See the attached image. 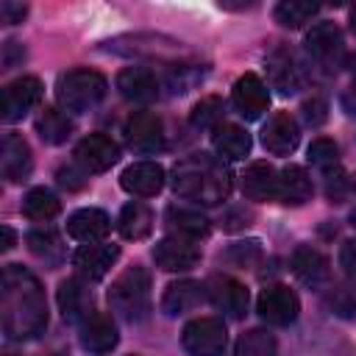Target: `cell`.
Masks as SVG:
<instances>
[{"mask_svg": "<svg viewBox=\"0 0 356 356\" xmlns=\"http://www.w3.org/2000/svg\"><path fill=\"white\" fill-rule=\"evenodd\" d=\"M170 184L178 197H186L200 206H217L228 200L234 175L222 159L211 153H189L181 161H175Z\"/></svg>", "mask_w": 356, "mask_h": 356, "instance_id": "cell-2", "label": "cell"}, {"mask_svg": "<svg viewBox=\"0 0 356 356\" xmlns=\"http://www.w3.org/2000/svg\"><path fill=\"white\" fill-rule=\"evenodd\" d=\"M339 267L348 278H356V239H348L339 248Z\"/></svg>", "mask_w": 356, "mask_h": 356, "instance_id": "cell-45", "label": "cell"}, {"mask_svg": "<svg viewBox=\"0 0 356 356\" xmlns=\"http://www.w3.org/2000/svg\"><path fill=\"white\" fill-rule=\"evenodd\" d=\"M56 303H58L64 323H83L89 314H95L92 312V292L81 278L61 281L58 292H56Z\"/></svg>", "mask_w": 356, "mask_h": 356, "instance_id": "cell-22", "label": "cell"}, {"mask_svg": "<svg viewBox=\"0 0 356 356\" xmlns=\"http://www.w3.org/2000/svg\"><path fill=\"white\" fill-rule=\"evenodd\" d=\"M264 64H267V81H270V86H273L278 95L289 97V95H298V92L303 89L306 72H303L300 58H298L289 47H284V44L273 47V50L267 53V61H264Z\"/></svg>", "mask_w": 356, "mask_h": 356, "instance_id": "cell-6", "label": "cell"}, {"mask_svg": "<svg viewBox=\"0 0 356 356\" xmlns=\"http://www.w3.org/2000/svg\"><path fill=\"white\" fill-rule=\"evenodd\" d=\"M256 312L270 325H292L300 314V300L286 284H270L256 300Z\"/></svg>", "mask_w": 356, "mask_h": 356, "instance_id": "cell-9", "label": "cell"}, {"mask_svg": "<svg viewBox=\"0 0 356 356\" xmlns=\"http://www.w3.org/2000/svg\"><path fill=\"white\" fill-rule=\"evenodd\" d=\"M3 334L14 342L36 339L47 328V300L39 278L22 264H6L0 275Z\"/></svg>", "mask_w": 356, "mask_h": 356, "instance_id": "cell-1", "label": "cell"}, {"mask_svg": "<svg viewBox=\"0 0 356 356\" xmlns=\"http://www.w3.org/2000/svg\"><path fill=\"white\" fill-rule=\"evenodd\" d=\"M111 312L125 323H142L150 314V273L139 264L120 273L108 289Z\"/></svg>", "mask_w": 356, "mask_h": 356, "instance_id": "cell-3", "label": "cell"}, {"mask_svg": "<svg viewBox=\"0 0 356 356\" xmlns=\"http://www.w3.org/2000/svg\"><path fill=\"white\" fill-rule=\"evenodd\" d=\"M78 339H81V348L89 353H111L120 342V331L108 314L95 312L81 323Z\"/></svg>", "mask_w": 356, "mask_h": 356, "instance_id": "cell-21", "label": "cell"}, {"mask_svg": "<svg viewBox=\"0 0 356 356\" xmlns=\"http://www.w3.org/2000/svg\"><path fill=\"white\" fill-rule=\"evenodd\" d=\"M231 103L242 120H259L270 108V92L267 83L256 72H245L236 78L231 89Z\"/></svg>", "mask_w": 356, "mask_h": 356, "instance_id": "cell-11", "label": "cell"}, {"mask_svg": "<svg viewBox=\"0 0 356 356\" xmlns=\"http://www.w3.org/2000/svg\"><path fill=\"white\" fill-rule=\"evenodd\" d=\"M231 356H278V342L270 331L250 328L236 339Z\"/></svg>", "mask_w": 356, "mask_h": 356, "instance_id": "cell-33", "label": "cell"}, {"mask_svg": "<svg viewBox=\"0 0 356 356\" xmlns=\"http://www.w3.org/2000/svg\"><path fill=\"white\" fill-rule=\"evenodd\" d=\"M200 78H203V70H200V67H195V64H172V67L167 70L164 83H167V89H170L172 95H184V92H189Z\"/></svg>", "mask_w": 356, "mask_h": 356, "instance_id": "cell-36", "label": "cell"}, {"mask_svg": "<svg viewBox=\"0 0 356 356\" xmlns=\"http://www.w3.org/2000/svg\"><path fill=\"white\" fill-rule=\"evenodd\" d=\"M306 53L325 72H334L337 67H342V61H345V42H342L339 28L334 22H317L306 33Z\"/></svg>", "mask_w": 356, "mask_h": 356, "instance_id": "cell-7", "label": "cell"}, {"mask_svg": "<svg viewBox=\"0 0 356 356\" xmlns=\"http://www.w3.org/2000/svg\"><path fill=\"white\" fill-rule=\"evenodd\" d=\"M111 231V220L103 209H78L67 217V234L75 239V242H83V245H92V242H100L106 239V234Z\"/></svg>", "mask_w": 356, "mask_h": 356, "instance_id": "cell-23", "label": "cell"}, {"mask_svg": "<svg viewBox=\"0 0 356 356\" xmlns=\"http://www.w3.org/2000/svg\"><path fill=\"white\" fill-rule=\"evenodd\" d=\"M120 259V248L117 245H106V242H92V245H81L72 256V264L75 270L89 278V281H100L111 267L114 261Z\"/></svg>", "mask_w": 356, "mask_h": 356, "instance_id": "cell-20", "label": "cell"}, {"mask_svg": "<svg viewBox=\"0 0 356 356\" xmlns=\"http://www.w3.org/2000/svg\"><path fill=\"white\" fill-rule=\"evenodd\" d=\"M200 300H203V284L200 281H192V278H184V281H175V284H170L164 289V295H161V312L167 317H178V314L192 312Z\"/></svg>", "mask_w": 356, "mask_h": 356, "instance_id": "cell-25", "label": "cell"}, {"mask_svg": "<svg viewBox=\"0 0 356 356\" xmlns=\"http://www.w3.org/2000/svg\"><path fill=\"white\" fill-rule=\"evenodd\" d=\"M261 256V245L256 239H248V242H236L231 250H228V259L236 261L239 267H250L256 259Z\"/></svg>", "mask_w": 356, "mask_h": 356, "instance_id": "cell-40", "label": "cell"}, {"mask_svg": "<svg viewBox=\"0 0 356 356\" xmlns=\"http://www.w3.org/2000/svg\"><path fill=\"white\" fill-rule=\"evenodd\" d=\"M25 14H28V6H25V3H14V0H3V3H0V17H3L6 25L22 22Z\"/></svg>", "mask_w": 356, "mask_h": 356, "instance_id": "cell-43", "label": "cell"}, {"mask_svg": "<svg viewBox=\"0 0 356 356\" xmlns=\"http://www.w3.org/2000/svg\"><path fill=\"white\" fill-rule=\"evenodd\" d=\"M120 161V145L106 134H89L75 145V164L86 172H106Z\"/></svg>", "mask_w": 356, "mask_h": 356, "instance_id": "cell-12", "label": "cell"}, {"mask_svg": "<svg viewBox=\"0 0 356 356\" xmlns=\"http://www.w3.org/2000/svg\"><path fill=\"white\" fill-rule=\"evenodd\" d=\"M314 195V184L309 178V172L298 164H289L278 172V200L286 206H303L306 200H312Z\"/></svg>", "mask_w": 356, "mask_h": 356, "instance_id": "cell-26", "label": "cell"}, {"mask_svg": "<svg viewBox=\"0 0 356 356\" xmlns=\"http://www.w3.org/2000/svg\"><path fill=\"white\" fill-rule=\"evenodd\" d=\"M211 145L220 153V159L228 161H239L250 153V134L234 122H222L211 131Z\"/></svg>", "mask_w": 356, "mask_h": 356, "instance_id": "cell-28", "label": "cell"}, {"mask_svg": "<svg viewBox=\"0 0 356 356\" xmlns=\"http://www.w3.org/2000/svg\"><path fill=\"white\" fill-rule=\"evenodd\" d=\"M209 300L214 303L217 312H222L225 317L231 320H242L248 314V289L242 281L231 278V275H222V278H214L211 286H209Z\"/></svg>", "mask_w": 356, "mask_h": 356, "instance_id": "cell-18", "label": "cell"}, {"mask_svg": "<svg viewBox=\"0 0 356 356\" xmlns=\"http://www.w3.org/2000/svg\"><path fill=\"white\" fill-rule=\"evenodd\" d=\"M181 345L189 356H222L228 331L220 317H195L181 331Z\"/></svg>", "mask_w": 356, "mask_h": 356, "instance_id": "cell-5", "label": "cell"}, {"mask_svg": "<svg viewBox=\"0 0 356 356\" xmlns=\"http://www.w3.org/2000/svg\"><path fill=\"white\" fill-rule=\"evenodd\" d=\"M250 220H253V214H250L245 206H239V209H231V211L222 217V228H225V231H239V228H248Z\"/></svg>", "mask_w": 356, "mask_h": 356, "instance_id": "cell-44", "label": "cell"}, {"mask_svg": "<svg viewBox=\"0 0 356 356\" xmlns=\"http://www.w3.org/2000/svg\"><path fill=\"white\" fill-rule=\"evenodd\" d=\"M289 267H292L295 278H298L300 284H306L309 289H320V286H325L328 278H331V264H328L325 253L317 250V248H312V245L295 248V253H292V259H289Z\"/></svg>", "mask_w": 356, "mask_h": 356, "instance_id": "cell-15", "label": "cell"}, {"mask_svg": "<svg viewBox=\"0 0 356 356\" xmlns=\"http://www.w3.org/2000/svg\"><path fill=\"white\" fill-rule=\"evenodd\" d=\"M122 136L136 153H159L164 147V122L156 111H134L122 125Z\"/></svg>", "mask_w": 356, "mask_h": 356, "instance_id": "cell-10", "label": "cell"}, {"mask_svg": "<svg viewBox=\"0 0 356 356\" xmlns=\"http://www.w3.org/2000/svg\"><path fill=\"white\" fill-rule=\"evenodd\" d=\"M298 142H300V128L295 117L286 111H275L261 128V145L273 156H289L298 147Z\"/></svg>", "mask_w": 356, "mask_h": 356, "instance_id": "cell-17", "label": "cell"}, {"mask_svg": "<svg viewBox=\"0 0 356 356\" xmlns=\"http://www.w3.org/2000/svg\"><path fill=\"white\" fill-rule=\"evenodd\" d=\"M350 225H353V228H356V209H353V211H350Z\"/></svg>", "mask_w": 356, "mask_h": 356, "instance_id": "cell-49", "label": "cell"}, {"mask_svg": "<svg viewBox=\"0 0 356 356\" xmlns=\"http://www.w3.org/2000/svg\"><path fill=\"white\" fill-rule=\"evenodd\" d=\"M320 11L317 3H309V0H281L275 6V19L284 25V28H300L303 22H309L314 14Z\"/></svg>", "mask_w": 356, "mask_h": 356, "instance_id": "cell-34", "label": "cell"}, {"mask_svg": "<svg viewBox=\"0 0 356 356\" xmlns=\"http://www.w3.org/2000/svg\"><path fill=\"white\" fill-rule=\"evenodd\" d=\"M153 259L164 273H186L200 261V248L184 236H164L153 248Z\"/></svg>", "mask_w": 356, "mask_h": 356, "instance_id": "cell-13", "label": "cell"}, {"mask_svg": "<svg viewBox=\"0 0 356 356\" xmlns=\"http://www.w3.org/2000/svg\"><path fill=\"white\" fill-rule=\"evenodd\" d=\"M350 28H353V33H356V8L350 11Z\"/></svg>", "mask_w": 356, "mask_h": 356, "instance_id": "cell-48", "label": "cell"}, {"mask_svg": "<svg viewBox=\"0 0 356 356\" xmlns=\"http://www.w3.org/2000/svg\"><path fill=\"white\" fill-rule=\"evenodd\" d=\"M81 164H67V167H58V184L67 186V189H81L86 186V170H78Z\"/></svg>", "mask_w": 356, "mask_h": 356, "instance_id": "cell-41", "label": "cell"}, {"mask_svg": "<svg viewBox=\"0 0 356 356\" xmlns=\"http://www.w3.org/2000/svg\"><path fill=\"white\" fill-rule=\"evenodd\" d=\"M325 111H328V106H325V100L317 97V95H314L312 100L303 103V120H306L309 125H320V122H325V117H328Z\"/></svg>", "mask_w": 356, "mask_h": 356, "instance_id": "cell-42", "label": "cell"}, {"mask_svg": "<svg viewBox=\"0 0 356 356\" xmlns=\"http://www.w3.org/2000/svg\"><path fill=\"white\" fill-rule=\"evenodd\" d=\"M353 184H356V181H353Z\"/></svg>", "mask_w": 356, "mask_h": 356, "instance_id": "cell-50", "label": "cell"}, {"mask_svg": "<svg viewBox=\"0 0 356 356\" xmlns=\"http://www.w3.org/2000/svg\"><path fill=\"white\" fill-rule=\"evenodd\" d=\"M342 106H345V111H348L350 117H356V86H350V89L342 95Z\"/></svg>", "mask_w": 356, "mask_h": 356, "instance_id": "cell-46", "label": "cell"}, {"mask_svg": "<svg viewBox=\"0 0 356 356\" xmlns=\"http://www.w3.org/2000/svg\"><path fill=\"white\" fill-rule=\"evenodd\" d=\"M117 231L122 239H145L153 231V211L142 203V200H131L122 206L120 217H117Z\"/></svg>", "mask_w": 356, "mask_h": 356, "instance_id": "cell-29", "label": "cell"}, {"mask_svg": "<svg viewBox=\"0 0 356 356\" xmlns=\"http://www.w3.org/2000/svg\"><path fill=\"white\" fill-rule=\"evenodd\" d=\"M0 234H3V245H0V250H11V248H14V242H17V234H14L8 225H3V228H0Z\"/></svg>", "mask_w": 356, "mask_h": 356, "instance_id": "cell-47", "label": "cell"}, {"mask_svg": "<svg viewBox=\"0 0 356 356\" xmlns=\"http://www.w3.org/2000/svg\"><path fill=\"white\" fill-rule=\"evenodd\" d=\"M72 131H75V122H72L61 108H56V106L42 108V114L36 117V134H39L42 142H47V145H61V142H67V139L72 136Z\"/></svg>", "mask_w": 356, "mask_h": 356, "instance_id": "cell-30", "label": "cell"}, {"mask_svg": "<svg viewBox=\"0 0 356 356\" xmlns=\"http://www.w3.org/2000/svg\"><path fill=\"white\" fill-rule=\"evenodd\" d=\"M42 81L36 75H22L14 78L11 83L3 86V97H0V120L3 122H17L22 120L39 100H42Z\"/></svg>", "mask_w": 356, "mask_h": 356, "instance_id": "cell-8", "label": "cell"}, {"mask_svg": "<svg viewBox=\"0 0 356 356\" xmlns=\"http://www.w3.org/2000/svg\"><path fill=\"white\" fill-rule=\"evenodd\" d=\"M325 303H328V309H331L334 314L350 317V314L356 312V289L348 286V284H339V286H334V289L328 292Z\"/></svg>", "mask_w": 356, "mask_h": 356, "instance_id": "cell-38", "label": "cell"}, {"mask_svg": "<svg viewBox=\"0 0 356 356\" xmlns=\"http://www.w3.org/2000/svg\"><path fill=\"white\" fill-rule=\"evenodd\" d=\"M25 245H28V250H31L39 261H44V264H50V267L61 264V259H64L61 236H58L53 228H33V231H28Z\"/></svg>", "mask_w": 356, "mask_h": 356, "instance_id": "cell-31", "label": "cell"}, {"mask_svg": "<svg viewBox=\"0 0 356 356\" xmlns=\"http://www.w3.org/2000/svg\"><path fill=\"white\" fill-rule=\"evenodd\" d=\"M348 186H350V181H348V175L342 172L339 164L331 167V170H323V189H325V197L328 200H342L345 192H348Z\"/></svg>", "mask_w": 356, "mask_h": 356, "instance_id": "cell-39", "label": "cell"}, {"mask_svg": "<svg viewBox=\"0 0 356 356\" xmlns=\"http://www.w3.org/2000/svg\"><path fill=\"white\" fill-rule=\"evenodd\" d=\"M164 178L167 175H164V167L161 164H156V161H136V164H131V167L122 170L120 184L134 197H153V195L161 192Z\"/></svg>", "mask_w": 356, "mask_h": 356, "instance_id": "cell-19", "label": "cell"}, {"mask_svg": "<svg viewBox=\"0 0 356 356\" xmlns=\"http://www.w3.org/2000/svg\"><path fill=\"white\" fill-rule=\"evenodd\" d=\"M117 92L131 103H153L161 92V81L147 67H122L117 75Z\"/></svg>", "mask_w": 356, "mask_h": 356, "instance_id": "cell-16", "label": "cell"}, {"mask_svg": "<svg viewBox=\"0 0 356 356\" xmlns=\"http://www.w3.org/2000/svg\"><path fill=\"white\" fill-rule=\"evenodd\" d=\"M306 156H309V164L317 167L320 172H323V170H331V167L339 164V147H337L334 139H325V136H317V139L309 145Z\"/></svg>", "mask_w": 356, "mask_h": 356, "instance_id": "cell-37", "label": "cell"}, {"mask_svg": "<svg viewBox=\"0 0 356 356\" xmlns=\"http://www.w3.org/2000/svg\"><path fill=\"white\" fill-rule=\"evenodd\" d=\"M189 120H192V125L200 128V131H214V128L220 125V120H222V100L214 97V95L200 97V100L195 103Z\"/></svg>", "mask_w": 356, "mask_h": 356, "instance_id": "cell-35", "label": "cell"}, {"mask_svg": "<svg viewBox=\"0 0 356 356\" xmlns=\"http://www.w3.org/2000/svg\"><path fill=\"white\" fill-rule=\"evenodd\" d=\"M242 195L248 200H273V197H278V170L267 161H253L242 172Z\"/></svg>", "mask_w": 356, "mask_h": 356, "instance_id": "cell-24", "label": "cell"}, {"mask_svg": "<svg viewBox=\"0 0 356 356\" xmlns=\"http://www.w3.org/2000/svg\"><path fill=\"white\" fill-rule=\"evenodd\" d=\"M108 92V81L89 67H75L70 72H64L56 83V97L61 103L64 111L72 114H83L92 111Z\"/></svg>", "mask_w": 356, "mask_h": 356, "instance_id": "cell-4", "label": "cell"}, {"mask_svg": "<svg viewBox=\"0 0 356 356\" xmlns=\"http://www.w3.org/2000/svg\"><path fill=\"white\" fill-rule=\"evenodd\" d=\"M58 211H61V200H58L50 189H44V186H33V189H28L25 197H22V214H25L28 220L47 222V220H53Z\"/></svg>", "mask_w": 356, "mask_h": 356, "instance_id": "cell-32", "label": "cell"}, {"mask_svg": "<svg viewBox=\"0 0 356 356\" xmlns=\"http://www.w3.org/2000/svg\"><path fill=\"white\" fill-rule=\"evenodd\" d=\"M164 222L170 228L172 236H184L197 242L200 236L209 234V217L200 214L197 209H186V206H170L164 214Z\"/></svg>", "mask_w": 356, "mask_h": 356, "instance_id": "cell-27", "label": "cell"}, {"mask_svg": "<svg viewBox=\"0 0 356 356\" xmlns=\"http://www.w3.org/2000/svg\"><path fill=\"white\" fill-rule=\"evenodd\" d=\"M31 167H33L31 145L14 131L3 134V139H0V172H3V178L8 184H19L31 175Z\"/></svg>", "mask_w": 356, "mask_h": 356, "instance_id": "cell-14", "label": "cell"}]
</instances>
